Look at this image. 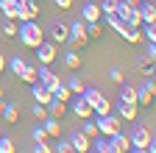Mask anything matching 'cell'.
Instances as JSON below:
<instances>
[{"label":"cell","mask_w":156,"mask_h":153,"mask_svg":"<svg viewBox=\"0 0 156 153\" xmlns=\"http://www.w3.org/2000/svg\"><path fill=\"white\" fill-rule=\"evenodd\" d=\"M31 153H53V148H50V145H48V142H36V145H34V150H31Z\"/></svg>","instance_id":"b9f144b4"},{"label":"cell","mask_w":156,"mask_h":153,"mask_svg":"<svg viewBox=\"0 0 156 153\" xmlns=\"http://www.w3.org/2000/svg\"><path fill=\"white\" fill-rule=\"evenodd\" d=\"M70 145H73V150H75V153H89V150H92V139H89V137H84L81 131H75L73 137H70Z\"/></svg>","instance_id":"7c38bea8"},{"label":"cell","mask_w":156,"mask_h":153,"mask_svg":"<svg viewBox=\"0 0 156 153\" xmlns=\"http://www.w3.org/2000/svg\"><path fill=\"white\" fill-rule=\"evenodd\" d=\"M140 17H142V25H153L156 23V6H153V0H142V3H140Z\"/></svg>","instance_id":"4fadbf2b"},{"label":"cell","mask_w":156,"mask_h":153,"mask_svg":"<svg viewBox=\"0 0 156 153\" xmlns=\"http://www.w3.org/2000/svg\"><path fill=\"white\" fill-rule=\"evenodd\" d=\"M109 78H112L114 84H123V81H126V75H123V70H117V67H114V70H109Z\"/></svg>","instance_id":"60d3db41"},{"label":"cell","mask_w":156,"mask_h":153,"mask_svg":"<svg viewBox=\"0 0 156 153\" xmlns=\"http://www.w3.org/2000/svg\"><path fill=\"white\" fill-rule=\"evenodd\" d=\"M126 42H128V45H140V42H142V31H140V28H131L128 36H126Z\"/></svg>","instance_id":"836d02e7"},{"label":"cell","mask_w":156,"mask_h":153,"mask_svg":"<svg viewBox=\"0 0 156 153\" xmlns=\"http://www.w3.org/2000/svg\"><path fill=\"white\" fill-rule=\"evenodd\" d=\"M3 109H6V100H3V98H0V114H3Z\"/></svg>","instance_id":"c3c4849f"},{"label":"cell","mask_w":156,"mask_h":153,"mask_svg":"<svg viewBox=\"0 0 156 153\" xmlns=\"http://www.w3.org/2000/svg\"><path fill=\"white\" fill-rule=\"evenodd\" d=\"M142 31V42H156V23L153 25H140Z\"/></svg>","instance_id":"4dcf8cb0"},{"label":"cell","mask_w":156,"mask_h":153,"mask_svg":"<svg viewBox=\"0 0 156 153\" xmlns=\"http://www.w3.org/2000/svg\"><path fill=\"white\" fill-rule=\"evenodd\" d=\"M81 98H84V103H87L92 111H95L98 106H101V103L106 100V98H103V92H101V89H92V86H87V89L81 92Z\"/></svg>","instance_id":"8fae6325"},{"label":"cell","mask_w":156,"mask_h":153,"mask_svg":"<svg viewBox=\"0 0 156 153\" xmlns=\"http://www.w3.org/2000/svg\"><path fill=\"white\" fill-rule=\"evenodd\" d=\"M31 95H34V103H42V106H48L50 100H53V92L45 86V84H31Z\"/></svg>","instance_id":"30bf717a"},{"label":"cell","mask_w":156,"mask_h":153,"mask_svg":"<svg viewBox=\"0 0 156 153\" xmlns=\"http://www.w3.org/2000/svg\"><path fill=\"white\" fill-rule=\"evenodd\" d=\"M70 39V25L67 23H53L50 25V42L53 45H64Z\"/></svg>","instance_id":"9c48e42d"},{"label":"cell","mask_w":156,"mask_h":153,"mask_svg":"<svg viewBox=\"0 0 156 153\" xmlns=\"http://www.w3.org/2000/svg\"><path fill=\"white\" fill-rule=\"evenodd\" d=\"M95 125H98V134H101V137H114V134H120L123 131V120L117 117V114H98V120H95Z\"/></svg>","instance_id":"7a4b0ae2"},{"label":"cell","mask_w":156,"mask_h":153,"mask_svg":"<svg viewBox=\"0 0 156 153\" xmlns=\"http://www.w3.org/2000/svg\"><path fill=\"white\" fill-rule=\"evenodd\" d=\"M17 36H20V42H23V47L34 50L39 42L45 39V31H42V25H39V20H28V23H20Z\"/></svg>","instance_id":"6da1fadb"},{"label":"cell","mask_w":156,"mask_h":153,"mask_svg":"<svg viewBox=\"0 0 156 153\" xmlns=\"http://www.w3.org/2000/svg\"><path fill=\"white\" fill-rule=\"evenodd\" d=\"M81 134L84 137H89V139H98L101 134H98V125L92 123V120H84V128H81Z\"/></svg>","instance_id":"f546056e"},{"label":"cell","mask_w":156,"mask_h":153,"mask_svg":"<svg viewBox=\"0 0 156 153\" xmlns=\"http://www.w3.org/2000/svg\"><path fill=\"white\" fill-rule=\"evenodd\" d=\"M34 50H36V59H39V64H42V67H50V64L56 61V45H53V42H45V39H42Z\"/></svg>","instance_id":"5b68a950"},{"label":"cell","mask_w":156,"mask_h":153,"mask_svg":"<svg viewBox=\"0 0 156 153\" xmlns=\"http://www.w3.org/2000/svg\"><path fill=\"white\" fill-rule=\"evenodd\" d=\"M117 17L128 25V28H140L142 25V17H140V6H128L120 0V6H117Z\"/></svg>","instance_id":"3957f363"},{"label":"cell","mask_w":156,"mask_h":153,"mask_svg":"<svg viewBox=\"0 0 156 153\" xmlns=\"http://www.w3.org/2000/svg\"><path fill=\"white\" fill-rule=\"evenodd\" d=\"M31 137H34V142H48V134H45V128H42V125H36Z\"/></svg>","instance_id":"74e56055"},{"label":"cell","mask_w":156,"mask_h":153,"mask_svg":"<svg viewBox=\"0 0 156 153\" xmlns=\"http://www.w3.org/2000/svg\"><path fill=\"white\" fill-rule=\"evenodd\" d=\"M3 70H6V56L0 53V72H3Z\"/></svg>","instance_id":"f6af8a7d"},{"label":"cell","mask_w":156,"mask_h":153,"mask_svg":"<svg viewBox=\"0 0 156 153\" xmlns=\"http://www.w3.org/2000/svg\"><path fill=\"white\" fill-rule=\"evenodd\" d=\"M153 95H156V84H153V78H145L142 86H136V106H151Z\"/></svg>","instance_id":"8992f818"},{"label":"cell","mask_w":156,"mask_h":153,"mask_svg":"<svg viewBox=\"0 0 156 153\" xmlns=\"http://www.w3.org/2000/svg\"><path fill=\"white\" fill-rule=\"evenodd\" d=\"M73 114H75L78 120H89V117H92L95 111H92V109H89V106L84 103V98H81V95H78V100L73 103Z\"/></svg>","instance_id":"ac0fdd59"},{"label":"cell","mask_w":156,"mask_h":153,"mask_svg":"<svg viewBox=\"0 0 156 153\" xmlns=\"http://www.w3.org/2000/svg\"><path fill=\"white\" fill-rule=\"evenodd\" d=\"M3 33H6V36H17V23H14V20H6V23H3Z\"/></svg>","instance_id":"ab89813d"},{"label":"cell","mask_w":156,"mask_h":153,"mask_svg":"<svg viewBox=\"0 0 156 153\" xmlns=\"http://www.w3.org/2000/svg\"><path fill=\"white\" fill-rule=\"evenodd\" d=\"M53 3H56L58 9H62V11H67V9L73 6V0H53Z\"/></svg>","instance_id":"ee69618b"},{"label":"cell","mask_w":156,"mask_h":153,"mask_svg":"<svg viewBox=\"0 0 156 153\" xmlns=\"http://www.w3.org/2000/svg\"><path fill=\"white\" fill-rule=\"evenodd\" d=\"M109 111H112V103H109V100H103L101 106L95 109V114H109Z\"/></svg>","instance_id":"7bdbcfd3"},{"label":"cell","mask_w":156,"mask_h":153,"mask_svg":"<svg viewBox=\"0 0 156 153\" xmlns=\"http://www.w3.org/2000/svg\"><path fill=\"white\" fill-rule=\"evenodd\" d=\"M0 153H17L14 150V142L9 137H0Z\"/></svg>","instance_id":"d590c367"},{"label":"cell","mask_w":156,"mask_h":153,"mask_svg":"<svg viewBox=\"0 0 156 153\" xmlns=\"http://www.w3.org/2000/svg\"><path fill=\"white\" fill-rule=\"evenodd\" d=\"M98 3H101V0H98Z\"/></svg>","instance_id":"f5cc1de1"},{"label":"cell","mask_w":156,"mask_h":153,"mask_svg":"<svg viewBox=\"0 0 156 153\" xmlns=\"http://www.w3.org/2000/svg\"><path fill=\"white\" fill-rule=\"evenodd\" d=\"M36 81H39V84H45V86H48L50 92H53V89H56L58 84H62V78H58V75H56L53 70L42 67V64H39V72H36Z\"/></svg>","instance_id":"ba28073f"},{"label":"cell","mask_w":156,"mask_h":153,"mask_svg":"<svg viewBox=\"0 0 156 153\" xmlns=\"http://www.w3.org/2000/svg\"><path fill=\"white\" fill-rule=\"evenodd\" d=\"M101 14H117V6H120V0H101Z\"/></svg>","instance_id":"f1b7e54d"},{"label":"cell","mask_w":156,"mask_h":153,"mask_svg":"<svg viewBox=\"0 0 156 153\" xmlns=\"http://www.w3.org/2000/svg\"><path fill=\"white\" fill-rule=\"evenodd\" d=\"M0 137H3V131H0Z\"/></svg>","instance_id":"f907efd6"},{"label":"cell","mask_w":156,"mask_h":153,"mask_svg":"<svg viewBox=\"0 0 156 153\" xmlns=\"http://www.w3.org/2000/svg\"><path fill=\"white\" fill-rule=\"evenodd\" d=\"M53 98H56V100H62V103H70V98H73V92H70V89H67V84L62 81V84H58V86L53 89Z\"/></svg>","instance_id":"d4e9b609"},{"label":"cell","mask_w":156,"mask_h":153,"mask_svg":"<svg viewBox=\"0 0 156 153\" xmlns=\"http://www.w3.org/2000/svg\"><path fill=\"white\" fill-rule=\"evenodd\" d=\"M64 84H67V89H70L73 95H81V92L87 89V84H84V78H78V75H73V78H70V81H64Z\"/></svg>","instance_id":"484cf974"},{"label":"cell","mask_w":156,"mask_h":153,"mask_svg":"<svg viewBox=\"0 0 156 153\" xmlns=\"http://www.w3.org/2000/svg\"><path fill=\"white\" fill-rule=\"evenodd\" d=\"M123 3H128V6H140L142 0H123Z\"/></svg>","instance_id":"7dc6e473"},{"label":"cell","mask_w":156,"mask_h":153,"mask_svg":"<svg viewBox=\"0 0 156 153\" xmlns=\"http://www.w3.org/2000/svg\"><path fill=\"white\" fill-rule=\"evenodd\" d=\"M120 86V103H134L136 106V86H131V84H117Z\"/></svg>","instance_id":"d6986e66"},{"label":"cell","mask_w":156,"mask_h":153,"mask_svg":"<svg viewBox=\"0 0 156 153\" xmlns=\"http://www.w3.org/2000/svg\"><path fill=\"white\" fill-rule=\"evenodd\" d=\"M136 109L140 106H134V103H120L117 106V117H120L123 123H134L136 120Z\"/></svg>","instance_id":"2e32d148"},{"label":"cell","mask_w":156,"mask_h":153,"mask_svg":"<svg viewBox=\"0 0 156 153\" xmlns=\"http://www.w3.org/2000/svg\"><path fill=\"white\" fill-rule=\"evenodd\" d=\"M3 117H6V123H17L20 120V106L17 103H6V109H3Z\"/></svg>","instance_id":"cb8c5ba5"},{"label":"cell","mask_w":156,"mask_h":153,"mask_svg":"<svg viewBox=\"0 0 156 153\" xmlns=\"http://www.w3.org/2000/svg\"><path fill=\"white\" fill-rule=\"evenodd\" d=\"M64 114H67V103H62V100H50L48 103V117H56V120H64Z\"/></svg>","instance_id":"ffe728a7"},{"label":"cell","mask_w":156,"mask_h":153,"mask_svg":"<svg viewBox=\"0 0 156 153\" xmlns=\"http://www.w3.org/2000/svg\"><path fill=\"white\" fill-rule=\"evenodd\" d=\"M25 64H28V61L23 59V56H14V59H9V61H6V67L14 72V78H20V72L25 70Z\"/></svg>","instance_id":"44dd1931"},{"label":"cell","mask_w":156,"mask_h":153,"mask_svg":"<svg viewBox=\"0 0 156 153\" xmlns=\"http://www.w3.org/2000/svg\"><path fill=\"white\" fill-rule=\"evenodd\" d=\"M140 72L145 75V78H153V61H148V59H145V61L140 64Z\"/></svg>","instance_id":"f35d334b"},{"label":"cell","mask_w":156,"mask_h":153,"mask_svg":"<svg viewBox=\"0 0 156 153\" xmlns=\"http://www.w3.org/2000/svg\"><path fill=\"white\" fill-rule=\"evenodd\" d=\"M64 64H67L70 70H78V67H81V56H78V50H67V56H64Z\"/></svg>","instance_id":"83f0119b"},{"label":"cell","mask_w":156,"mask_h":153,"mask_svg":"<svg viewBox=\"0 0 156 153\" xmlns=\"http://www.w3.org/2000/svg\"><path fill=\"white\" fill-rule=\"evenodd\" d=\"M145 59L156 61V42H145Z\"/></svg>","instance_id":"8d00e7d4"},{"label":"cell","mask_w":156,"mask_h":153,"mask_svg":"<svg viewBox=\"0 0 156 153\" xmlns=\"http://www.w3.org/2000/svg\"><path fill=\"white\" fill-rule=\"evenodd\" d=\"M53 153H75V150H73V145H70V139L64 142L62 137H58V145L53 148Z\"/></svg>","instance_id":"e575fe53"},{"label":"cell","mask_w":156,"mask_h":153,"mask_svg":"<svg viewBox=\"0 0 156 153\" xmlns=\"http://www.w3.org/2000/svg\"><path fill=\"white\" fill-rule=\"evenodd\" d=\"M128 153H148V150H145V148H131Z\"/></svg>","instance_id":"bcb514c9"},{"label":"cell","mask_w":156,"mask_h":153,"mask_svg":"<svg viewBox=\"0 0 156 153\" xmlns=\"http://www.w3.org/2000/svg\"><path fill=\"white\" fill-rule=\"evenodd\" d=\"M89 153H95V150H89Z\"/></svg>","instance_id":"816d5d0a"},{"label":"cell","mask_w":156,"mask_h":153,"mask_svg":"<svg viewBox=\"0 0 156 153\" xmlns=\"http://www.w3.org/2000/svg\"><path fill=\"white\" fill-rule=\"evenodd\" d=\"M39 125L45 128V134H48V137H56V139L62 137V120H56V117H48V120H42Z\"/></svg>","instance_id":"e0dca14e"},{"label":"cell","mask_w":156,"mask_h":153,"mask_svg":"<svg viewBox=\"0 0 156 153\" xmlns=\"http://www.w3.org/2000/svg\"><path fill=\"white\" fill-rule=\"evenodd\" d=\"M101 33H103V28H101V20H98V23H87V36H89V39H98Z\"/></svg>","instance_id":"d6a6232c"},{"label":"cell","mask_w":156,"mask_h":153,"mask_svg":"<svg viewBox=\"0 0 156 153\" xmlns=\"http://www.w3.org/2000/svg\"><path fill=\"white\" fill-rule=\"evenodd\" d=\"M0 98H3V86H0Z\"/></svg>","instance_id":"681fc988"},{"label":"cell","mask_w":156,"mask_h":153,"mask_svg":"<svg viewBox=\"0 0 156 153\" xmlns=\"http://www.w3.org/2000/svg\"><path fill=\"white\" fill-rule=\"evenodd\" d=\"M112 142H114L117 148H120L123 153H128V150H131V139L126 137V134H123V131H120V134H114V137H112Z\"/></svg>","instance_id":"4316f807"},{"label":"cell","mask_w":156,"mask_h":153,"mask_svg":"<svg viewBox=\"0 0 156 153\" xmlns=\"http://www.w3.org/2000/svg\"><path fill=\"white\" fill-rule=\"evenodd\" d=\"M28 20H39V6H36V0H23V3L17 6L14 23H28Z\"/></svg>","instance_id":"277c9868"},{"label":"cell","mask_w":156,"mask_h":153,"mask_svg":"<svg viewBox=\"0 0 156 153\" xmlns=\"http://www.w3.org/2000/svg\"><path fill=\"white\" fill-rule=\"evenodd\" d=\"M36 72H39V67H34V64H25V70L20 72V78H17V81H25V84L31 86V84H36Z\"/></svg>","instance_id":"7402d4cb"},{"label":"cell","mask_w":156,"mask_h":153,"mask_svg":"<svg viewBox=\"0 0 156 153\" xmlns=\"http://www.w3.org/2000/svg\"><path fill=\"white\" fill-rule=\"evenodd\" d=\"M128 139H131V148H148V142L153 139L151 137V131L145 125H134L131 134H128Z\"/></svg>","instance_id":"52a82bcc"},{"label":"cell","mask_w":156,"mask_h":153,"mask_svg":"<svg viewBox=\"0 0 156 153\" xmlns=\"http://www.w3.org/2000/svg\"><path fill=\"white\" fill-rule=\"evenodd\" d=\"M81 14H84V17H81L84 23H98V20H101V6H98L95 0H87V3H84V11H81Z\"/></svg>","instance_id":"5bb4252c"},{"label":"cell","mask_w":156,"mask_h":153,"mask_svg":"<svg viewBox=\"0 0 156 153\" xmlns=\"http://www.w3.org/2000/svg\"><path fill=\"white\" fill-rule=\"evenodd\" d=\"M0 11H3L6 20H14L17 17V0H0Z\"/></svg>","instance_id":"603a6c76"},{"label":"cell","mask_w":156,"mask_h":153,"mask_svg":"<svg viewBox=\"0 0 156 153\" xmlns=\"http://www.w3.org/2000/svg\"><path fill=\"white\" fill-rule=\"evenodd\" d=\"M31 114H34V117H36L39 123H42V120H48V106H42V103H34V106H31Z\"/></svg>","instance_id":"1f68e13d"},{"label":"cell","mask_w":156,"mask_h":153,"mask_svg":"<svg viewBox=\"0 0 156 153\" xmlns=\"http://www.w3.org/2000/svg\"><path fill=\"white\" fill-rule=\"evenodd\" d=\"M106 25H109L114 33H120L123 39H126V36H128V31H131V28H128V25L120 20V17H117V14H106Z\"/></svg>","instance_id":"9a60e30c"}]
</instances>
